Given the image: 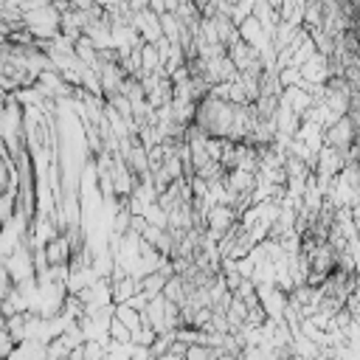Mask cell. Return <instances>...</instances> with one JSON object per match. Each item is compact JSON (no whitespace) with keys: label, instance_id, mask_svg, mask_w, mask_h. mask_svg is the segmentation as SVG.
Instances as JSON below:
<instances>
[{"label":"cell","instance_id":"cell-1","mask_svg":"<svg viewBox=\"0 0 360 360\" xmlns=\"http://www.w3.org/2000/svg\"><path fill=\"white\" fill-rule=\"evenodd\" d=\"M112 332H115V335H118V338H115V340H129V338H132V335H129V329H127V326H121V323H118V321H115V318H112V321H110V335H112Z\"/></svg>","mask_w":360,"mask_h":360}]
</instances>
